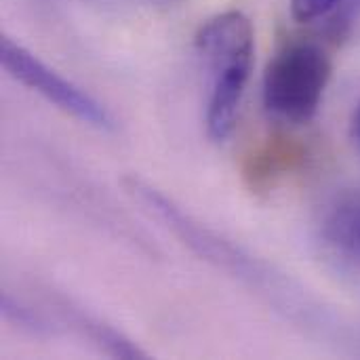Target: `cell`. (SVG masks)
Here are the masks:
<instances>
[{
  "label": "cell",
  "mask_w": 360,
  "mask_h": 360,
  "mask_svg": "<svg viewBox=\"0 0 360 360\" xmlns=\"http://www.w3.org/2000/svg\"><path fill=\"white\" fill-rule=\"evenodd\" d=\"M333 63L314 40H287L264 72V105L285 122H310L331 80Z\"/></svg>",
  "instance_id": "2"
},
{
  "label": "cell",
  "mask_w": 360,
  "mask_h": 360,
  "mask_svg": "<svg viewBox=\"0 0 360 360\" xmlns=\"http://www.w3.org/2000/svg\"><path fill=\"white\" fill-rule=\"evenodd\" d=\"M352 135L360 143V101L359 105H356V110H354V116H352Z\"/></svg>",
  "instance_id": "8"
},
{
  "label": "cell",
  "mask_w": 360,
  "mask_h": 360,
  "mask_svg": "<svg viewBox=\"0 0 360 360\" xmlns=\"http://www.w3.org/2000/svg\"><path fill=\"white\" fill-rule=\"evenodd\" d=\"M53 306L70 327H74L82 338L97 344L103 352H108L112 356H118V359H143V352L139 348H135L127 338H122L118 331L103 325L101 321H97L89 312H84L80 308H74L72 302L55 300Z\"/></svg>",
  "instance_id": "5"
},
{
  "label": "cell",
  "mask_w": 360,
  "mask_h": 360,
  "mask_svg": "<svg viewBox=\"0 0 360 360\" xmlns=\"http://www.w3.org/2000/svg\"><path fill=\"white\" fill-rule=\"evenodd\" d=\"M323 236L344 262L360 268V196L342 200L329 213Z\"/></svg>",
  "instance_id": "6"
},
{
  "label": "cell",
  "mask_w": 360,
  "mask_h": 360,
  "mask_svg": "<svg viewBox=\"0 0 360 360\" xmlns=\"http://www.w3.org/2000/svg\"><path fill=\"white\" fill-rule=\"evenodd\" d=\"M342 0H291V13L297 21L310 23L331 15Z\"/></svg>",
  "instance_id": "7"
},
{
  "label": "cell",
  "mask_w": 360,
  "mask_h": 360,
  "mask_svg": "<svg viewBox=\"0 0 360 360\" xmlns=\"http://www.w3.org/2000/svg\"><path fill=\"white\" fill-rule=\"evenodd\" d=\"M306 148L289 135H270L243 162V177L251 190H270L281 177L302 167Z\"/></svg>",
  "instance_id": "4"
},
{
  "label": "cell",
  "mask_w": 360,
  "mask_h": 360,
  "mask_svg": "<svg viewBox=\"0 0 360 360\" xmlns=\"http://www.w3.org/2000/svg\"><path fill=\"white\" fill-rule=\"evenodd\" d=\"M0 59H2L4 70L15 80L40 93L55 108L63 110L65 114L95 129H101V131L114 129V118L95 97H91L80 86L59 76L44 61H40L34 53H30L25 46L17 44L8 36H2Z\"/></svg>",
  "instance_id": "3"
},
{
  "label": "cell",
  "mask_w": 360,
  "mask_h": 360,
  "mask_svg": "<svg viewBox=\"0 0 360 360\" xmlns=\"http://www.w3.org/2000/svg\"><path fill=\"white\" fill-rule=\"evenodd\" d=\"M194 44L211 74L207 133L213 141H226L234 131L253 68V23L240 11L219 13L198 27Z\"/></svg>",
  "instance_id": "1"
}]
</instances>
